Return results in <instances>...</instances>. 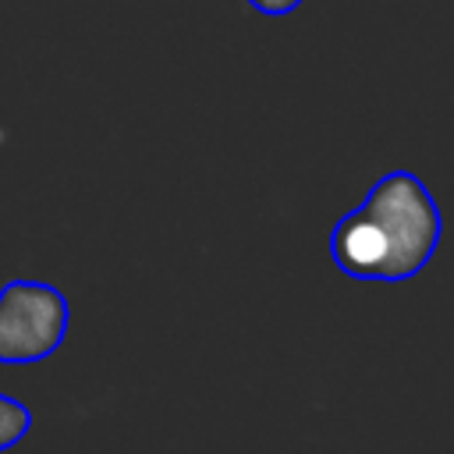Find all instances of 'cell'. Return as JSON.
<instances>
[{
	"label": "cell",
	"mask_w": 454,
	"mask_h": 454,
	"mask_svg": "<svg viewBox=\"0 0 454 454\" xmlns=\"http://www.w3.org/2000/svg\"><path fill=\"white\" fill-rule=\"evenodd\" d=\"M255 11H262V14H270V18H280V14H291L301 0H248Z\"/></svg>",
	"instance_id": "cell-4"
},
{
	"label": "cell",
	"mask_w": 454,
	"mask_h": 454,
	"mask_svg": "<svg viewBox=\"0 0 454 454\" xmlns=\"http://www.w3.org/2000/svg\"><path fill=\"white\" fill-rule=\"evenodd\" d=\"M28 426H32V411L21 401L0 394V450L14 447L28 433Z\"/></svg>",
	"instance_id": "cell-3"
},
{
	"label": "cell",
	"mask_w": 454,
	"mask_h": 454,
	"mask_svg": "<svg viewBox=\"0 0 454 454\" xmlns=\"http://www.w3.org/2000/svg\"><path fill=\"white\" fill-rule=\"evenodd\" d=\"M67 298L39 280H11L0 291V362L28 365L53 355L67 337Z\"/></svg>",
	"instance_id": "cell-2"
},
{
	"label": "cell",
	"mask_w": 454,
	"mask_h": 454,
	"mask_svg": "<svg viewBox=\"0 0 454 454\" xmlns=\"http://www.w3.org/2000/svg\"><path fill=\"white\" fill-rule=\"evenodd\" d=\"M443 216L411 170L383 174L330 234V259L355 280H408L433 259Z\"/></svg>",
	"instance_id": "cell-1"
}]
</instances>
